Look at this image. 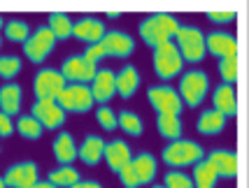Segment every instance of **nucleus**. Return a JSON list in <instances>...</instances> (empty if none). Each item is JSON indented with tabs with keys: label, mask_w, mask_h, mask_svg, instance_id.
<instances>
[{
	"label": "nucleus",
	"mask_w": 249,
	"mask_h": 188,
	"mask_svg": "<svg viewBox=\"0 0 249 188\" xmlns=\"http://www.w3.org/2000/svg\"><path fill=\"white\" fill-rule=\"evenodd\" d=\"M17 130H19V135H21L23 140H40L44 133L42 123L37 121L33 114H28V116H19V121H17Z\"/></svg>",
	"instance_id": "c756f323"
},
{
	"label": "nucleus",
	"mask_w": 249,
	"mask_h": 188,
	"mask_svg": "<svg viewBox=\"0 0 249 188\" xmlns=\"http://www.w3.org/2000/svg\"><path fill=\"white\" fill-rule=\"evenodd\" d=\"M56 45V37L54 33L49 31V26H40L37 31H33L31 37L26 40V45H23V54L26 58L31 61V63H44V58L52 54V49Z\"/></svg>",
	"instance_id": "1a4fd4ad"
},
{
	"label": "nucleus",
	"mask_w": 249,
	"mask_h": 188,
	"mask_svg": "<svg viewBox=\"0 0 249 188\" xmlns=\"http://www.w3.org/2000/svg\"><path fill=\"white\" fill-rule=\"evenodd\" d=\"M19 72H21V58H17V56H0V77L10 81Z\"/></svg>",
	"instance_id": "c9c22d12"
},
{
	"label": "nucleus",
	"mask_w": 249,
	"mask_h": 188,
	"mask_svg": "<svg viewBox=\"0 0 249 188\" xmlns=\"http://www.w3.org/2000/svg\"><path fill=\"white\" fill-rule=\"evenodd\" d=\"M31 114L42 123L44 130H56L65 123V116L68 111L56 102V100H35L31 107Z\"/></svg>",
	"instance_id": "9b49d317"
},
{
	"label": "nucleus",
	"mask_w": 249,
	"mask_h": 188,
	"mask_svg": "<svg viewBox=\"0 0 249 188\" xmlns=\"http://www.w3.org/2000/svg\"><path fill=\"white\" fill-rule=\"evenodd\" d=\"M103 160L107 163V167L112 172L119 174L121 170L133 160L130 146L124 142V140H112V142H107V146H105V158H103Z\"/></svg>",
	"instance_id": "a211bd4d"
},
{
	"label": "nucleus",
	"mask_w": 249,
	"mask_h": 188,
	"mask_svg": "<svg viewBox=\"0 0 249 188\" xmlns=\"http://www.w3.org/2000/svg\"><path fill=\"white\" fill-rule=\"evenodd\" d=\"M182 67H184V58H182L175 42H168V45H161L154 49V72L159 79L170 81L182 72Z\"/></svg>",
	"instance_id": "39448f33"
},
{
	"label": "nucleus",
	"mask_w": 249,
	"mask_h": 188,
	"mask_svg": "<svg viewBox=\"0 0 249 188\" xmlns=\"http://www.w3.org/2000/svg\"><path fill=\"white\" fill-rule=\"evenodd\" d=\"M84 58L87 61H91L93 65H98L103 58H107V54H105V49H103V45L98 42V45H89L87 49H84Z\"/></svg>",
	"instance_id": "58836bf2"
},
{
	"label": "nucleus",
	"mask_w": 249,
	"mask_h": 188,
	"mask_svg": "<svg viewBox=\"0 0 249 188\" xmlns=\"http://www.w3.org/2000/svg\"><path fill=\"white\" fill-rule=\"evenodd\" d=\"M140 89V72L135 65H124L117 72V93H119L124 100H128L135 95V91Z\"/></svg>",
	"instance_id": "412c9836"
},
{
	"label": "nucleus",
	"mask_w": 249,
	"mask_h": 188,
	"mask_svg": "<svg viewBox=\"0 0 249 188\" xmlns=\"http://www.w3.org/2000/svg\"><path fill=\"white\" fill-rule=\"evenodd\" d=\"M219 75L224 79V84H235L238 79V56H228L219 61Z\"/></svg>",
	"instance_id": "f704fd0d"
},
{
	"label": "nucleus",
	"mask_w": 249,
	"mask_h": 188,
	"mask_svg": "<svg viewBox=\"0 0 249 188\" xmlns=\"http://www.w3.org/2000/svg\"><path fill=\"white\" fill-rule=\"evenodd\" d=\"M205 158V151L203 146L194 140H175V142H168V146L161 151V160L170 167H194L196 163H200Z\"/></svg>",
	"instance_id": "f03ea898"
},
{
	"label": "nucleus",
	"mask_w": 249,
	"mask_h": 188,
	"mask_svg": "<svg viewBox=\"0 0 249 188\" xmlns=\"http://www.w3.org/2000/svg\"><path fill=\"white\" fill-rule=\"evenodd\" d=\"M52 149H54V158L61 163V165H70V163L77 158V154H79V146L75 144V140H72V135L70 133H58L56 135Z\"/></svg>",
	"instance_id": "5701e85b"
},
{
	"label": "nucleus",
	"mask_w": 249,
	"mask_h": 188,
	"mask_svg": "<svg viewBox=\"0 0 249 188\" xmlns=\"http://www.w3.org/2000/svg\"><path fill=\"white\" fill-rule=\"evenodd\" d=\"M47 181H52L56 188H72L77 181H79V172H77L72 165H61L49 172V179H47Z\"/></svg>",
	"instance_id": "c85d7f7f"
},
{
	"label": "nucleus",
	"mask_w": 249,
	"mask_h": 188,
	"mask_svg": "<svg viewBox=\"0 0 249 188\" xmlns=\"http://www.w3.org/2000/svg\"><path fill=\"white\" fill-rule=\"evenodd\" d=\"M191 179H194L196 188H214L219 174H217V170L212 167V163H210L207 158H203L200 163H196L194 165V174H191Z\"/></svg>",
	"instance_id": "bb28decb"
},
{
	"label": "nucleus",
	"mask_w": 249,
	"mask_h": 188,
	"mask_svg": "<svg viewBox=\"0 0 249 188\" xmlns=\"http://www.w3.org/2000/svg\"><path fill=\"white\" fill-rule=\"evenodd\" d=\"M100 45L105 49V54L112 58H128L135 51V40L124 31H107Z\"/></svg>",
	"instance_id": "4468645a"
},
{
	"label": "nucleus",
	"mask_w": 249,
	"mask_h": 188,
	"mask_svg": "<svg viewBox=\"0 0 249 188\" xmlns=\"http://www.w3.org/2000/svg\"><path fill=\"white\" fill-rule=\"evenodd\" d=\"M205 158L212 163V167L217 170L219 177H224V179L238 177V156L233 154V151H228V149H214Z\"/></svg>",
	"instance_id": "f3484780"
},
{
	"label": "nucleus",
	"mask_w": 249,
	"mask_h": 188,
	"mask_svg": "<svg viewBox=\"0 0 249 188\" xmlns=\"http://www.w3.org/2000/svg\"><path fill=\"white\" fill-rule=\"evenodd\" d=\"M105 33H107V31H105V23L100 21L98 16H82V19L75 23V28H72V35H75L77 40H82L87 47L103 42Z\"/></svg>",
	"instance_id": "dca6fc26"
},
{
	"label": "nucleus",
	"mask_w": 249,
	"mask_h": 188,
	"mask_svg": "<svg viewBox=\"0 0 249 188\" xmlns=\"http://www.w3.org/2000/svg\"><path fill=\"white\" fill-rule=\"evenodd\" d=\"M133 167L140 177V184H149L156 177V170H159V163L152 154H138L133 156Z\"/></svg>",
	"instance_id": "cd10ccee"
},
{
	"label": "nucleus",
	"mask_w": 249,
	"mask_h": 188,
	"mask_svg": "<svg viewBox=\"0 0 249 188\" xmlns=\"http://www.w3.org/2000/svg\"><path fill=\"white\" fill-rule=\"evenodd\" d=\"M119 181L124 184V188H138V186H142L140 177H138V172H135V167H133V160H130L128 165L119 172Z\"/></svg>",
	"instance_id": "e433bc0d"
},
{
	"label": "nucleus",
	"mask_w": 249,
	"mask_h": 188,
	"mask_svg": "<svg viewBox=\"0 0 249 188\" xmlns=\"http://www.w3.org/2000/svg\"><path fill=\"white\" fill-rule=\"evenodd\" d=\"M105 146H107V142H105L100 135H89V137H84V142L79 146L77 158H79L84 165L96 167L98 163L105 158Z\"/></svg>",
	"instance_id": "6ab92c4d"
},
{
	"label": "nucleus",
	"mask_w": 249,
	"mask_h": 188,
	"mask_svg": "<svg viewBox=\"0 0 249 188\" xmlns=\"http://www.w3.org/2000/svg\"><path fill=\"white\" fill-rule=\"evenodd\" d=\"M147 100H149V105L156 110V114H182V107H184L179 91L173 89L170 84L149 86Z\"/></svg>",
	"instance_id": "423d86ee"
},
{
	"label": "nucleus",
	"mask_w": 249,
	"mask_h": 188,
	"mask_svg": "<svg viewBox=\"0 0 249 188\" xmlns=\"http://www.w3.org/2000/svg\"><path fill=\"white\" fill-rule=\"evenodd\" d=\"M212 105L224 116H235L238 114V95H235L233 84H224L221 81L217 89H214V93H212Z\"/></svg>",
	"instance_id": "aec40b11"
},
{
	"label": "nucleus",
	"mask_w": 249,
	"mask_h": 188,
	"mask_svg": "<svg viewBox=\"0 0 249 188\" xmlns=\"http://www.w3.org/2000/svg\"><path fill=\"white\" fill-rule=\"evenodd\" d=\"M205 45H207V51L212 56H217L219 61H221V58H228V56H238V40H235V35L226 33V31L207 33Z\"/></svg>",
	"instance_id": "2eb2a0df"
},
{
	"label": "nucleus",
	"mask_w": 249,
	"mask_h": 188,
	"mask_svg": "<svg viewBox=\"0 0 249 188\" xmlns=\"http://www.w3.org/2000/svg\"><path fill=\"white\" fill-rule=\"evenodd\" d=\"M65 86H68L65 77L61 75V70H54V67H44L33 79L35 100H56L63 93Z\"/></svg>",
	"instance_id": "6e6552de"
},
{
	"label": "nucleus",
	"mask_w": 249,
	"mask_h": 188,
	"mask_svg": "<svg viewBox=\"0 0 249 188\" xmlns=\"http://www.w3.org/2000/svg\"><path fill=\"white\" fill-rule=\"evenodd\" d=\"M21 95L23 91L19 84H14V81H7L5 86H0V111H5V114H19L21 110Z\"/></svg>",
	"instance_id": "b1692460"
},
{
	"label": "nucleus",
	"mask_w": 249,
	"mask_h": 188,
	"mask_svg": "<svg viewBox=\"0 0 249 188\" xmlns=\"http://www.w3.org/2000/svg\"><path fill=\"white\" fill-rule=\"evenodd\" d=\"M14 135V123H12V116L0 111V137H12Z\"/></svg>",
	"instance_id": "ea45409f"
},
{
	"label": "nucleus",
	"mask_w": 249,
	"mask_h": 188,
	"mask_svg": "<svg viewBox=\"0 0 249 188\" xmlns=\"http://www.w3.org/2000/svg\"><path fill=\"white\" fill-rule=\"evenodd\" d=\"M5 37H7L10 42H21V45H26V40L31 37V26L26 21L14 19V21L5 23Z\"/></svg>",
	"instance_id": "2f4dec72"
},
{
	"label": "nucleus",
	"mask_w": 249,
	"mask_h": 188,
	"mask_svg": "<svg viewBox=\"0 0 249 188\" xmlns=\"http://www.w3.org/2000/svg\"><path fill=\"white\" fill-rule=\"evenodd\" d=\"M91 93L98 105H107L117 95V72H112L107 67H98L96 77L91 81Z\"/></svg>",
	"instance_id": "f8f14e48"
},
{
	"label": "nucleus",
	"mask_w": 249,
	"mask_h": 188,
	"mask_svg": "<svg viewBox=\"0 0 249 188\" xmlns=\"http://www.w3.org/2000/svg\"><path fill=\"white\" fill-rule=\"evenodd\" d=\"M119 128L124 133H128L130 137H140L142 130H144V123H142V119L135 111L124 110V111H119Z\"/></svg>",
	"instance_id": "7c9ffc66"
},
{
	"label": "nucleus",
	"mask_w": 249,
	"mask_h": 188,
	"mask_svg": "<svg viewBox=\"0 0 249 188\" xmlns=\"http://www.w3.org/2000/svg\"><path fill=\"white\" fill-rule=\"evenodd\" d=\"M96 72H98V65L87 61L84 54L68 56L63 61V65H61V75L65 77L68 84H89V81H93Z\"/></svg>",
	"instance_id": "9d476101"
},
{
	"label": "nucleus",
	"mask_w": 249,
	"mask_h": 188,
	"mask_svg": "<svg viewBox=\"0 0 249 188\" xmlns=\"http://www.w3.org/2000/svg\"><path fill=\"white\" fill-rule=\"evenodd\" d=\"M96 121L103 130H109V133H112V130L119 128V114L112 110L109 105H100L96 110Z\"/></svg>",
	"instance_id": "473e14b6"
},
{
	"label": "nucleus",
	"mask_w": 249,
	"mask_h": 188,
	"mask_svg": "<svg viewBox=\"0 0 249 188\" xmlns=\"http://www.w3.org/2000/svg\"><path fill=\"white\" fill-rule=\"evenodd\" d=\"M47 26H49V31L54 33L56 42H63V40H68V37H72V28H75L72 19H70L65 12H52Z\"/></svg>",
	"instance_id": "a878e982"
},
{
	"label": "nucleus",
	"mask_w": 249,
	"mask_h": 188,
	"mask_svg": "<svg viewBox=\"0 0 249 188\" xmlns=\"http://www.w3.org/2000/svg\"><path fill=\"white\" fill-rule=\"evenodd\" d=\"M5 184L7 188H31L35 186L40 179H37V165L33 160H23V163H17L12 165L7 172H5Z\"/></svg>",
	"instance_id": "ddd939ff"
},
{
	"label": "nucleus",
	"mask_w": 249,
	"mask_h": 188,
	"mask_svg": "<svg viewBox=\"0 0 249 188\" xmlns=\"http://www.w3.org/2000/svg\"><path fill=\"white\" fill-rule=\"evenodd\" d=\"M163 186L165 188H196L194 186V179L184 174V172H179V170H170V172H165V177H163Z\"/></svg>",
	"instance_id": "72a5a7b5"
},
{
	"label": "nucleus",
	"mask_w": 249,
	"mask_h": 188,
	"mask_svg": "<svg viewBox=\"0 0 249 188\" xmlns=\"http://www.w3.org/2000/svg\"><path fill=\"white\" fill-rule=\"evenodd\" d=\"M156 130L161 137H165L168 142L182 140V119L179 114H156Z\"/></svg>",
	"instance_id": "393cba45"
},
{
	"label": "nucleus",
	"mask_w": 249,
	"mask_h": 188,
	"mask_svg": "<svg viewBox=\"0 0 249 188\" xmlns=\"http://www.w3.org/2000/svg\"><path fill=\"white\" fill-rule=\"evenodd\" d=\"M0 188H7V184H5V179H0Z\"/></svg>",
	"instance_id": "c03bdc74"
},
{
	"label": "nucleus",
	"mask_w": 249,
	"mask_h": 188,
	"mask_svg": "<svg viewBox=\"0 0 249 188\" xmlns=\"http://www.w3.org/2000/svg\"><path fill=\"white\" fill-rule=\"evenodd\" d=\"M72 188H103V186H100V181H93V179H91V181H84V179H79V181H77Z\"/></svg>",
	"instance_id": "a19ab883"
},
{
	"label": "nucleus",
	"mask_w": 249,
	"mask_h": 188,
	"mask_svg": "<svg viewBox=\"0 0 249 188\" xmlns=\"http://www.w3.org/2000/svg\"><path fill=\"white\" fill-rule=\"evenodd\" d=\"M177 31H179V21H177L175 14H168V12H154L147 19H142L140 26H138L142 42L152 49L173 42Z\"/></svg>",
	"instance_id": "f257e3e1"
},
{
	"label": "nucleus",
	"mask_w": 249,
	"mask_h": 188,
	"mask_svg": "<svg viewBox=\"0 0 249 188\" xmlns=\"http://www.w3.org/2000/svg\"><path fill=\"white\" fill-rule=\"evenodd\" d=\"M179 95H182V102L186 107L196 110L198 105H203L207 91H210V77H207L205 70H189L182 75L179 79Z\"/></svg>",
	"instance_id": "20e7f679"
},
{
	"label": "nucleus",
	"mask_w": 249,
	"mask_h": 188,
	"mask_svg": "<svg viewBox=\"0 0 249 188\" xmlns=\"http://www.w3.org/2000/svg\"><path fill=\"white\" fill-rule=\"evenodd\" d=\"M31 188H56L52 181H37L35 186H31Z\"/></svg>",
	"instance_id": "79ce46f5"
},
{
	"label": "nucleus",
	"mask_w": 249,
	"mask_h": 188,
	"mask_svg": "<svg viewBox=\"0 0 249 188\" xmlns=\"http://www.w3.org/2000/svg\"><path fill=\"white\" fill-rule=\"evenodd\" d=\"M226 121H228V116H224L221 111H217L214 107H212V110H205L200 116H198L196 128H198V133L200 135L212 137V135H219L224 128H226Z\"/></svg>",
	"instance_id": "4be33fe9"
},
{
	"label": "nucleus",
	"mask_w": 249,
	"mask_h": 188,
	"mask_svg": "<svg viewBox=\"0 0 249 188\" xmlns=\"http://www.w3.org/2000/svg\"><path fill=\"white\" fill-rule=\"evenodd\" d=\"M207 19L212 23H231V21H235V12L233 10H210L207 12Z\"/></svg>",
	"instance_id": "4c0bfd02"
},
{
	"label": "nucleus",
	"mask_w": 249,
	"mask_h": 188,
	"mask_svg": "<svg viewBox=\"0 0 249 188\" xmlns=\"http://www.w3.org/2000/svg\"><path fill=\"white\" fill-rule=\"evenodd\" d=\"M56 102L63 107L65 111H72V114H87L93 107V93L91 86L87 84H68L63 89V93L56 98Z\"/></svg>",
	"instance_id": "0eeeda50"
},
{
	"label": "nucleus",
	"mask_w": 249,
	"mask_h": 188,
	"mask_svg": "<svg viewBox=\"0 0 249 188\" xmlns=\"http://www.w3.org/2000/svg\"><path fill=\"white\" fill-rule=\"evenodd\" d=\"M2 26H5V21H2V16H0V28H2Z\"/></svg>",
	"instance_id": "a18cd8bd"
},
{
	"label": "nucleus",
	"mask_w": 249,
	"mask_h": 188,
	"mask_svg": "<svg viewBox=\"0 0 249 188\" xmlns=\"http://www.w3.org/2000/svg\"><path fill=\"white\" fill-rule=\"evenodd\" d=\"M117 16H121V12H107V19H117Z\"/></svg>",
	"instance_id": "37998d69"
},
{
	"label": "nucleus",
	"mask_w": 249,
	"mask_h": 188,
	"mask_svg": "<svg viewBox=\"0 0 249 188\" xmlns=\"http://www.w3.org/2000/svg\"><path fill=\"white\" fill-rule=\"evenodd\" d=\"M0 47H2V40H0Z\"/></svg>",
	"instance_id": "de8ad7c7"
},
{
	"label": "nucleus",
	"mask_w": 249,
	"mask_h": 188,
	"mask_svg": "<svg viewBox=\"0 0 249 188\" xmlns=\"http://www.w3.org/2000/svg\"><path fill=\"white\" fill-rule=\"evenodd\" d=\"M175 45L179 49V54L184 58V63H200L207 54L205 33L198 26H179V31L175 33Z\"/></svg>",
	"instance_id": "7ed1b4c3"
},
{
	"label": "nucleus",
	"mask_w": 249,
	"mask_h": 188,
	"mask_svg": "<svg viewBox=\"0 0 249 188\" xmlns=\"http://www.w3.org/2000/svg\"><path fill=\"white\" fill-rule=\"evenodd\" d=\"M152 188H165V186H163V184H159V186H152Z\"/></svg>",
	"instance_id": "49530a36"
}]
</instances>
